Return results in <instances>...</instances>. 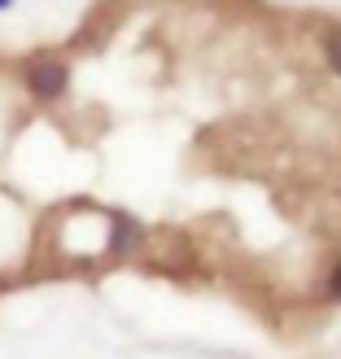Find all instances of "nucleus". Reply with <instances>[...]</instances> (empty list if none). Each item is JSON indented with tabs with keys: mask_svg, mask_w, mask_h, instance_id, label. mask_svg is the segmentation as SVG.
I'll return each mask as SVG.
<instances>
[{
	"mask_svg": "<svg viewBox=\"0 0 341 359\" xmlns=\"http://www.w3.org/2000/svg\"><path fill=\"white\" fill-rule=\"evenodd\" d=\"M324 294H328L333 302H341V263H337L333 272H328V285H324Z\"/></svg>",
	"mask_w": 341,
	"mask_h": 359,
	"instance_id": "obj_4",
	"label": "nucleus"
},
{
	"mask_svg": "<svg viewBox=\"0 0 341 359\" xmlns=\"http://www.w3.org/2000/svg\"><path fill=\"white\" fill-rule=\"evenodd\" d=\"M70 88V66L57 57H40L27 66V93L35 101H62Z\"/></svg>",
	"mask_w": 341,
	"mask_h": 359,
	"instance_id": "obj_1",
	"label": "nucleus"
},
{
	"mask_svg": "<svg viewBox=\"0 0 341 359\" xmlns=\"http://www.w3.org/2000/svg\"><path fill=\"white\" fill-rule=\"evenodd\" d=\"M9 5H13V0H0V9H9Z\"/></svg>",
	"mask_w": 341,
	"mask_h": 359,
	"instance_id": "obj_5",
	"label": "nucleus"
},
{
	"mask_svg": "<svg viewBox=\"0 0 341 359\" xmlns=\"http://www.w3.org/2000/svg\"><path fill=\"white\" fill-rule=\"evenodd\" d=\"M140 241H145V228H140V219H132L127 210H114V215H110V250H136Z\"/></svg>",
	"mask_w": 341,
	"mask_h": 359,
	"instance_id": "obj_2",
	"label": "nucleus"
},
{
	"mask_svg": "<svg viewBox=\"0 0 341 359\" xmlns=\"http://www.w3.org/2000/svg\"><path fill=\"white\" fill-rule=\"evenodd\" d=\"M324 57H328V66L341 75V31H328V40H324Z\"/></svg>",
	"mask_w": 341,
	"mask_h": 359,
	"instance_id": "obj_3",
	"label": "nucleus"
}]
</instances>
